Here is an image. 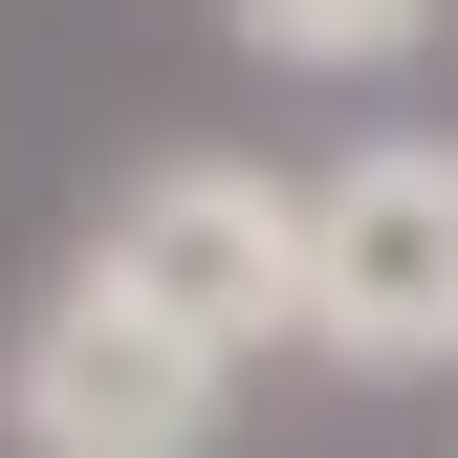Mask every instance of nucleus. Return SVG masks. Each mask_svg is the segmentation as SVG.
<instances>
[{
    "label": "nucleus",
    "mask_w": 458,
    "mask_h": 458,
    "mask_svg": "<svg viewBox=\"0 0 458 458\" xmlns=\"http://www.w3.org/2000/svg\"><path fill=\"white\" fill-rule=\"evenodd\" d=\"M241 437V350L175 327L131 262H44L22 327H0V458H218Z\"/></svg>",
    "instance_id": "1"
},
{
    "label": "nucleus",
    "mask_w": 458,
    "mask_h": 458,
    "mask_svg": "<svg viewBox=\"0 0 458 458\" xmlns=\"http://www.w3.org/2000/svg\"><path fill=\"white\" fill-rule=\"evenodd\" d=\"M306 350L371 393L458 371V131H371L306 175Z\"/></svg>",
    "instance_id": "2"
},
{
    "label": "nucleus",
    "mask_w": 458,
    "mask_h": 458,
    "mask_svg": "<svg viewBox=\"0 0 458 458\" xmlns=\"http://www.w3.org/2000/svg\"><path fill=\"white\" fill-rule=\"evenodd\" d=\"M88 262H131L175 327H218V350H306V197L262 175V153H153V175H109Z\"/></svg>",
    "instance_id": "3"
},
{
    "label": "nucleus",
    "mask_w": 458,
    "mask_h": 458,
    "mask_svg": "<svg viewBox=\"0 0 458 458\" xmlns=\"http://www.w3.org/2000/svg\"><path fill=\"white\" fill-rule=\"evenodd\" d=\"M437 22H458V0H218V44L284 66V88H393Z\"/></svg>",
    "instance_id": "4"
}]
</instances>
